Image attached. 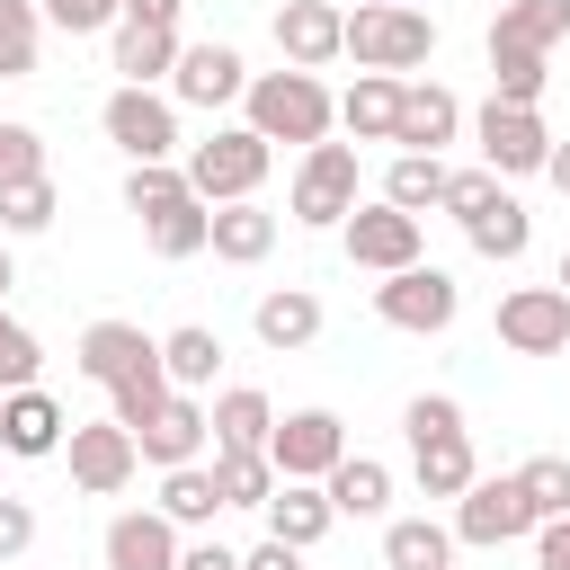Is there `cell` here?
Returning a JSON list of instances; mask_svg holds the SVG:
<instances>
[{
  "instance_id": "obj_11",
  "label": "cell",
  "mask_w": 570,
  "mask_h": 570,
  "mask_svg": "<svg viewBox=\"0 0 570 570\" xmlns=\"http://www.w3.org/2000/svg\"><path fill=\"white\" fill-rule=\"evenodd\" d=\"M62 463H71V490H89V499H116V490L142 472V454H134V436H125L116 419H71Z\"/></svg>"
},
{
  "instance_id": "obj_23",
  "label": "cell",
  "mask_w": 570,
  "mask_h": 570,
  "mask_svg": "<svg viewBox=\"0 0 570 570\" xmlns=\"http://www.w3.org/2000/svg\"><path fill=\"white\" fill-rule=\"evenodd\" d=\"M205 249L223 258V267H258L267 249H276V214L249 196V205H214V223H205Z\"/></svg>"
},
{
  "instance_id": "obj_45",
  "label": "cell",
  "mask_w": 570,
  "mask_h": 570,
  "mask_svg": "<svg viewBox=\"0 0 570 570\" xmlns=\"http://www.w3.org/2000/svg\"><path fill=\"white\" fill-rule=\"evenodd\" d=\"M490 196H499V178H490V169L472 160V169H445V196H436V205H445L454 223H472V214H481Z\"/></svg>"
},
{
  "instance_id": "obj_48",
  "label": "cell",
  "mask_w": 570,
  "mask_h": 570,
  "mask_svg": "<svg viewBox=\"0 0 570 570\" xmlns=\"http://www.w3.org/2000/svg\"><path fill=\"white\" fill-rule=\"evenodd\" d=\"M178 570H240V552H223V543L205 534V543H178Z\"/></svg>"
},
{
  "instance_id": "obj_10",
  "label": "cell",
  "mask_w": 570,
  "mask_h": 570,
  "mask_svg": "<svg viewBox=\"0 0 570 570\" xmlns=\"http://www.w3.org/2000/svg\"><path fill=\"white\" fill-rule=\"evenodd\" d=\"M499 347L508 356H570V294L561 285L499 294Z\"/></svg>"
},
{
  "instance_id": "obj_28",
  "label": "cell",
  "mask_w": 570,
  "mask_h": 570,
  "mask_svg": "<svg viewBox=\"0 0 570 570\" xmlns=\"http://www.w3.org/2000/svg\"><path fill=\"white\" fill-rule=\"evenodd\" d=\"M383 570H454V534L436 517H383Z\"/></svg>"
},
{
  "instance_id": "obj_22",
  "label": "cell",
  "mask_w": 570,
  "mask_h": 570,
  "mask_svg": "<svg viewBox=\"0 0 570 570\" xmlns=\"http://www.w3.org/2000/svg\"><path fill=\"white\" fill-rule=\"evenodd\" d=\"M258 517H267V534H276V543H294V552H312V543H321V534L338 525V517H330V490H321V481H276Z\"/></svg>"
},
{
  "instance_id": "obj_24",
  "label": "cell",
  "mask_w": 570,
  "mask_h": 570,
  "mask_svg": "<svg viewBox=\"0 0 570 570\" xmlns=\"http://www.w3.org/2000/svg\"><path fill=\"white\" fill-rule=\"evenodd\" d=\"M410 472H419V499H463V490L481 481V463H472V428L410 445Z\"/></svg>"
},
{
  "instance_id": "obj_9",
  "label": "cell",
  "mask_w": 570,
  "mask_h": 570,
  "mask_svg": "<svg viewBox=\"0 0 570 570\" xmlns=\"http://www.w3.org/2000/svg\"><path fill=\"white\" fill-rule=\"evenodd\" d=\"M454 543H472V552H499V543H517V534H534V508H525V490H517V472H481L463 499H454V525H445Z\"/></svg>"
},
{
  "instance_id": "obj_37",
  "label": "cell",
  "mask_w": 570,
  "mask_h": 570,
  "mask_svg": "<svg viewBox=\"0 0 570 570\" xmlns=\"http://www.w3.org/2000/svg\"><path fill=\"white\" fill-rule=\"evenodd\" d=\"M36 45H45L36 0H0V80H27L36 71Z\"/></svg>"
},
{
  "instance_id": "obj_17",
  "label": "cell",
  "mask_w": 570,
  "mask_h": 570,
  "mask_svg": "<svg viewBox=\"0 0 570 570\" xmlns=\"http://www.w3.org/2000/svg\"><path fill=\"white\" fill-rule=\"evenodd\" d=\"M338 45H347V9H330V0H285V9H276V53H285L294 71L338 62Z\"/></svg>"
},
{
  "instance_id": "obj_47",
  "label": "cell",
  "mask_w": 570,
  "mask_h": 570,
  "mask_svg": "<svg viewBox=\"0 0 570 570\" xmlns=\"http://www.w3.org/2000/svg\"><path fill=\"white\" fill-rule=\"evenodd\" d=\"M534 561L543 570H570V517H543L534 525Z\"/></svg>"
},
{
  "instance_id": "obj_14",
  "label": "cell",
  "mask_w": 570,
  "mask_h": 570,
  "mask_svg": "<svg viewBox=\"0 0 570 570\" xmlns=\"http://www.w3.org/2000/svg\"><path fill=\"white\" fill-rule=\"evenodd\" d=\"M71 365H80L89 383H107V392H116V383H134V374H160V338H142L134 321H89Z\"/></svg>"
},
{
  "instance_id": "obj_52",
  "label": "cell",
  "mask_w": 570,
  "mask_h": 570,
  "mask_svg": "<svg viewBox=\"0 0 570 570\" xmlns=\"http://www.w3.org/2000/svg\"><path fill=\"white\" fill-rule=\"evenodd\" d=\"M9 285H18V258H9V240H0V294H9Z\"/></svg>"
},
{
  "instance_id": "obj_43",
  "label": "cell",
  "mask_w": 570,
  "mask_h": 570,
  "mask_svg": "<svg viewBox=\"0 0 570 570\" xmlns=\"http://www.w3.org/2000/svg\"><path fill=\"white\" fill-rule=\"evenodd\" d=\"M36 18H45V27H62V36H98V27H116V18H125V0H36Z\"/></svg>"
},
{
  "instance_id": "obj_33",
  "label": "cell",
  "mask_w": 570,
  "mask_h": 570,
  "mask_svg": "<svg viewBox=\"0 0 570 570\" xmlns=\"http://www.w3.org/2000/svg\"><path fill=\"white\" fill-rule=\"evenodd\" d=\"M463 232H472V249H481V258H525V240H534V223H525V205H517L508 187H499Z\"/></svg>"
},
{
  "instance_id": "obj_41",
  "label": "cell",
  "mask_w": 570,
  "mask_h": 570,
  "mask_svg": "<svg viewBox=\"0 0 570 570\" xmlns=\"http://www.w3.org/2000/svg\"><path fill=\"white\" fill-rule=\"evenodd\" d=\"M36 365H45V347H36V330L0 312V392H27V383H36Z\"/></svg>"
},
{
  "instance_id": "obj_20",
  "label": "cell",
  "mask_w": 570,
  "mask_h": 570,
  "mask_svg": "<svg viewBox=\"0 0 570 570\" xmlns=\"http://www.w3.org/2000/svg\"><path fill=\"white\" fill-rule=\"evenodd\" d=\"M267 428H276V401H267L258 383H232V392H214V410H205L214 454H258V445H267Z\"/></svg>"
},
{
  "instance_id": "obj_7",
  "label": "cell",
  "mask_w": 570,
  "mask_h": 570,
  "mask_svg": "<svg viewBox=\"0 0 570 570\" xmlns=\"http://www.w3.org/2000/svg\"><path fill=\"white\" fill-rule=\"evenodd\" d=\"M258 454L276 463V481H330L338 454H347V419L338 410H285Z\"/></svg>"
},
{
  "instance_id": "obj_16",
  "label": "cell",
  "mask_w": 570,
  "mask_h": 570,
  "mask_svg": "<svg viewBox=\"0 0 570 570\" xmlns=\"http://www.w3.org/2000/svg\"><path fill=\"white\" fill-rule=\"evenodd\" d=\"M98 561L107 570H178V525L160 508H125V517H107Z\"/></svg>"
},
{
  "instance_id": "obj_13",
  "label": "cell",
  "mask_w": 570,
  "mask_h": 570,
  "mask_svg": "<svg viewBox=\"0 0 570 570\" xmlns=\"http://www.w3.org/2000/svg\"><path fill=\"white\" fill-rule=\"evenodd\" d=\"M240 89H249V62H240L232 45H214V36H205V45H178L169 107H205V116H214V107H232Z\"/></svg>"
},
{
  "instance_id": "obj_27",
  "label": "cell",
  "mask_w": 570,
  "mask_h": 570,
  "mask_svg": "<svg viewBox=\"0 0 570 570\" xmlns=\"http://www.w3.org/2000/svg\"><path fill=\"white\" fill-rule=\"evenodd\" d=\"M116 71H125V89L169 80V71H178V27H134V18H116Z\"/></svg>"
},
{
  "instance_id": "obj_46",
  "label": "cell",
  "mask_w": 570,
  "mask_h": 570,
  "mask_svg": "<svg viewBox=\"0 0 570 570\" xmlns=\"http://www.w3.org/2000/svg\"><path fill=\"white\" fill-rule=\"evenodd\" d=\"M27 543H36V508L27 499H0V561H18Z\"/></svg>"
},
{
  "instance_id": "obj_1",
  "label": "cell",
  "mask_w": 570,
  "mask_h": 570,
  "mask_svg": "<svg viewBox=\"0 0 570 570\" xmlns=\"http://www.w3.org/2000/svg\"><path fill=\"white\" fill-rule=\"evenodd\" d=\"M240 107H249V134L276 151V142H330V125H338V98L321 89V71H249V89H240Z\"/></svg>"
},
{
  "instance_id": "obj_26",
  "label": "cell",
  "mask_w": 570,
  "mask_h": 570,
  "mask_svg": "<svg viewBox=\"0 0 570 570\" xmlns=\"http://www.w3.org/2000/svg\"><path fill=\"white\" fill-rule=\"evenodd\" d=\"M321 490H330V517H392V463H374V454H338V472Z\"/></svg>"
},
{
  "instance_id": "obj_35",
  "label": "cell",
  "mask_w": 570,
  "mask_h": 570,
  "mask_svg": "<svg viewBox=\"0 0 570 570\" xmlns=\"http://www.w3.org/2000/svg\"><path fill=\"white\" fill-rule=\"evenodd\" d=\"M53 214H62L53 178H18V187H0V240H36V232H53Z\"/></svg>"
},
{
  "instance_id": "obj_18",
  "label": "cell",
  "mask_w": 570,
  "mask_h": 570,
  "mask_svg": "<svg viewBox=\"0 0 570 570\" xmlns=\"http://www.w3.org/2000/svg\"><path fill=\"white\" fill-rule=\"evenodd\" d=\"M454 134H463V98H454L445 80H401V125H392V142L436 160Z\"/></svg>"
},
{
  "instance_id": "obj_40",
  "label": "cell",
  "mask_w": 570,
  "mask_h": 570,
  "mask_svg": "<svg viewBox=\"0 0 570 570\" xmlns=\"http://www.w3.org/2000/svg\"><path fill=\"white\" fill-rule=\"evenodd\" d=\"M187 196V169L178 160H134V178H125V205L134 214H160V205H178Z\"/></svg>"
},
{
  "instance_id": "obj_15",
  "label": "cell",
  "mask_w": 570,
  "mask_h": 570,
  "mask_svg": "<svg viewBox=\"0 0 570 570\" xmlns=\"http://www.w3.org/2000/svg\"><path fill=\"white\" fill-rule=\"evenodd\" d=\"M62 436H71V419H62V401H53L45 383H27V392H0V454H18V463H45V454H62Z\"/></svg>"
},
{
  "instance_id": "obj_38",
  "label": "cell",
  "mask_w": 570,
  "mask_h": 570,
  "mask_svg": "<svg viewBox=\"0 0 570 570\" xmlns=\"http://www.w3.org/2000/svg\"><path fill=\"white\" fill-rule=\"evenodd\" d=\"M214 490H223V508H267L276 463L267 454H214Z\"/></svg>"
},
{
  "instance_id": "obj_3",
  "label": "cell",
  "mask_w": 570,
  "mask_h": 570,
  "mask_svg": "<svg viewBox=\"0 0 570 570\" xmlns=\"http://www.w3.org/2000/svg\"><path fill=\"white\" fill-rule=\"evenodd\" d=\"M267 160H276V151H267L249 125H214L205 142H187L178 169H187V196H196V205H249L258 178H267Z\"/></svg>"
},
{
  "instance_id": "obj_50",
  "label": "cell",
  "mask_w": 570,
  "mask_h": 570,
  "mask_svg": "<svg viewBox=\"0 0 570 570\" xmlns=\"http://www.w3.org/2000/svg\"><path fill=\"white\" fill-rule=\"evenodd\" d=\"M178 9H187V0H125L134 27H178Z\"/></svg>"
},
{
  "instance_id": "obj_8",
  "label": "cell",
  "mask_w": 570,
  "mask_h": 570,
  "mask_svg": "<svg viewBox=\"0 0 570 570\" xmlns=\"http://www.w3.org/2000/svg\"><path fill=\"white\" fill-rule=\"evenodd\" d=\"M374 312L392 321V330H410V338H436V330H454V312H463V285L445 276V267H401V276H383L374 285Z\"/></svg>"
},
{
  "instance_id": "obj_5",
  "label": "cell",
  "mask_w": 570,
  "mask_h": 570,
  "mask_svg": "<svg viewBox=\"0 0 570 570\" xmlns=\"http://www.w3.org/2000/svg\"><path fill=\"white\" fill-rule=\"evenodd\" d=\"M338 249H347V267H365V276H401V267L428 258V223L374 196V205H356V214L338 223Z\"/></svg>"
},
{
  "instance_id": "obj_34",
  "label": "cell",
  "mask_w": 570,
  "mask_h": 570,
  "mask_svg": "<svg viewBox=\"0 0 570 570\" xmlns=\"http://www.w3.org/2000/svg\"><path fill=\"white\" fill-rule=\"evenodd\" d=\"M436 196H445V160H428V151H392V169H383V205L428 214Z\"/></svg>"
},
{
  "instance_id": "obj_51",
  "label": "cell",
  "mask_w": 570,
  "mask_h": 570,
  "mask_svg": "<svg viewBox=\"0 0 570 570\" xmlns=\"http://www.w3.org/2000/svg\"><path fill=\"white\" fill-rule=\"evenodd\" d=\"M543 178H552V187L570 196V142H552V160H543Z\"/></svg>"
},
{
  "instance_id": "obj_39",
  "label": "cell",
  "mask_w": 570,
  "mask_h": 570,
  "mask_svg": "<svg viewBox=\"0 0 570 570\" xmlns=\"http://www.w3.org/2000/svg\"><path fill=\"white\" fill-rule=\"evenodd\" d=\"M517 490H525L534 525H543V517H570V463H561V454H525V463H517Z\"/></svg>"
},
{
  "instance_id": "obj_54",
  "label": "cell",
  "mask_w": 570,
  "mask_h": 570,
  "mask_svg": "<svg viewBox=\"0 0 570 570\" xmlns=\"http://www.w3.org/2000/svg\"><path fill=\"white\" fill-rule=\"evenodd\" d=\"M401 9H419V0H401Z\"/></svg>"
},
{
  "instance_id": "obj_30",
  "label": "cell",
  "mask_w": 570,
  "mask_h": 570,
  "mask_svg": "<svg viewBox=\"0 0 570 570\" xmlns=\"http://www.w3.org/2000/svg\"><path fill=\"white\" fill-rule=\"evenodd\" d=\"M214 365H223V338H214L205 321H187V330L160 338V374H169V392H205Z\"/></svg>"
},
{
  "instance_id": "obj_49",
  "label": "cell",
  "mask_w": 570,
  "mask_h": 570,
  "mask_svg": "<svg viewBox=\"0 0 570 570\" xmlns=\"http://www.w3.org/2000/svg\"><path fill=\"white\" fill-rule=\"evenodd\" d=\"M240 570H303V552H294V543H276V534H267V543H258V552H240Z\"/></svg>"
},
{
  "instance_id": "obj_12",
  "label": "cell",
  "mask_w": 570,
  "mask_h": 570,
  "mask_svg": "<svg viewBox=\"0 0 570 570\" xmlns=\"http://www.w3.org/2000/svg\"><path fill=\"white\" fill-rule=\"evenodd\" d=\"M98 125H107V142H116L125 160H178V107H169L160 89H116V98L98 107Z\"/></svg>"
},
{
  "instance_id": "obj_2",
  "label": "cell",
  "mask_w": 570,
  "mask_h": 570,
  "mask_svg": "<svg viewBox=\"0 0 570 570\" xmlns=\"http://www.w3.org/2000/svg\"><path fill=\"white\" fill-rule=\"evenodd\" d=\"M356 71H383V80H401V71H419L428 53H436V18L428 9H401V0H365L356 18H347V45H338Z\"/></svg>"
},
{
  "instance_id": "obj_31",
  "label": "cell",
  "mask_w": 570,
  "mask_h": 570,
  "mask_svg": "<svg viewBox=\"0 0 570 570\" xmlns=\"http://www.w3.org/2000/svg\"><path fill=\"white\" fill-rule=\"evenodd\" d=\"M160 517L187 534V525H214L223 517V490H214V463H178V472H160Z\"/></svg>"
},
{
  "instance_id": "obj_29",
  "label": "cell",
  "mask_w": 570,
  "mask_h": 570,
  "mask_svg": "<svg viewBox=\"0 0 570 570\" xmlns=\"http://www.w3.org/2000/svg\"><path fill=\"white\" fill-rule=\"evenodd\" d=\"M338 125H347L356 142H392V125H401V80H383V71H356V89L338 98Z\"/></svg>"
},
{
  "instance_id": "obj_19",
  "label": "cell",
  "mask_w": 570,
  "mask_h": 570,
  "mask_svg": "<svg viewBox=\"0 0 570 570\" xmlns=\"http://www.w3.org/2000/svg\"><path fill=\"white\" fill-rule=\"evenodd\" d=\"M205 445H214V436H205V401H196V392H169V401H160V419L134 436V454H142V463H160V472L196 463Z\"/></svg>"
},
{
  "instance_id": "obj_36",
  "label": "cell",
  "mask_w": 570,
  "mask_h": 570,
  "mask_svg": "<svg viewBox=\"0 0 570 570\" xmlns=\"http://www.w3.org/2000/svg\"><path fill=\"white\" fill-rule=\"evenodd\" d=\"M543 80H552V62H543V53L490 45V98H499V107H534V98H543Z\"/></svg>"
},
{
  "instance_id": "obj_6",
  "label": "cell",
  "mask_w": 570,
  "mask_h": 570,
  "mask_svg": "<svg viewBox=\"0 0 570 570\" xmlns=\"http://www.w3.org/2000/svg\"><path fill=\"white\" fill-rule=\"evenodd\" d=\"M472 142H481V169L508 187V178H543V160H552V125H543V107H481L472 116Z\"/></svg>"
},
{
  "instance_id": "obj_25",
  "label": "cell",
  "mask_w": 570,
  "mask_h": 570,
  "mask_svg": "<svg viewBox=\"0 0 570 570\" xmlns=\"http://www.w3.org/2000/svg\"><path fill=\"white\" fill-rule=\"evenodd\" d=\"M561 36H570V0H499V18H490V45H517V53H543V62H552Z\"/></svg>"
},
{
  "instance_id": "obj_53",
  "label": "cell",
  "mask_w": 570,
  "mask_h": 570,
  "mask_svg": "<svg viewBox=\"0 0 570 570\" xmlns=\"http://www.w3.org/2000/svg\"><path fill=\"white\" fill-rule=\"evenodd\" d=\"M552 285H561V294H570V249H561V276H552Z\"/></svg>"
},
{
  "instance_id": "obj_4",
  "label": "cell",
  "mask_w": 570,
  "mask_h": 570,
  "mask_svg": "<svg viewBox=\"0 0 570 570\" xmlns=\"http://www.w3.org/2000/svg\"><path fill=\"white\" fill-rule=\"evenodd\" d=\"M285 214L303 232H338L356 214V142H312L303 169H294V187H285Z\"/></svg>"
},
{
  "instance_id": "obj_44",
  "label": "cell",
  "mask_w": 570,
  "mask_h": 570,
  "mask_svg": "<svg viewBox=\"0 0 570 570\" xmlns=\"http://www.w3.org/2000/svg\"><path fill=\"white\" fill-rule=\"evenodd\" d=\"M18 178H45V134L0 116V187H18Z\"/></svg>"
},
{
  "instance_id": "obj_32",
  "label": "cell",
  "mask_w": 570,
  "mask_h": 570,
  "mask_svg": "<svg viewBox=\"0 0 570 570\" xmlns=\"http://www.w3.org/2000/svg\"><path fill=\"white\" fill-rule=\"evenodd\" d=\"M205 223H214V205L178 196V205L142 214V240H151V258H196V249H205Z\"/></svg>"
},
{
  "instance_id": "obj_42",
  "label": "cell",
  "mask_w": 570,
  "mask_h": 570,
  "mask_svg": "<svg viewBox=\"0 0 570 570\" xmlns=\"http://www.w3.org/2000/svg\"><path fill=\"white\" fill-rule=\"evenodd\" d=\"M454 428H463V401H454V392H419V401L401 410V436H410V445H428V436H454Z\"/></svg>"
},
{
  "instance_id": "obj_21",
  "label": "cell",
  "mask_w": 570,
  "mask_h": 570,
  "mask_svg": "<svg viewBox=\"0 0 570 570\" xmlns=\"http://www.w3.org/2000/svg\"><path fill=\"white\" fill-rule=\"evenodd\" d=\"M249 330H258V347H276V356L312 347V338H321V294H312V285H276V294H258Z\"/></svg>"
}]
</instances>
